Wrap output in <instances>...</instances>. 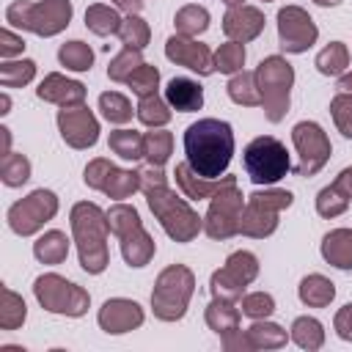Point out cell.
Segmentation results:
<instances>
[{
    "label": "cell",
    "mask_w": 352,
    "mask_h": 352,
    "mask_svg": "<svg viewBox=\"0 0 352 352\" xmlns=\"http://www.w3.org/2000/svg\"><path fill=\"white\" fill-rule=\"evenodd\" d=\"M258 278V258L250 250H234L220 270L212 272L209 289L214 297L242 300L245 289Z\"/></svg>",
    "instance_id": "obj_12"
},
{
    "label": "cell",
    "mask_w": 352,
    "mask_h": 352,
    "mask_svg": "<svg viewBox=\"0 0 352 352\" xmlns=\"http://www.w3.org/2000/svg\"><path fill=\"white\" fill-rule=\"evenodd\" d=\"M140 52H143V50L124 47V50H121V52L107 63V77H110L113 82H126V80L132 77V72H135L138 66H143V63H146Z\"/></svg>",
    "instance_id": "obj_44"
},
{
    "label": "cell",
    "mask_w": 352,
    "mask_h": 352,
    "mask_svg": "<svg viewBox=\"0 0 352 352\" xmlns=\"http://www.w3.org/2000/svg\"><path fill=\"white\" fill-rule=\"evenodd\" d=\"M289 338L300 346V349H308V352H316L324 346V324L314 316H297L289 327Z\"/></svg>",
    "instance_id": "obj_27"
},
{
    "label": "cell",
    "mask_w": 352,
    "mask_h": 352,
    "mask_svg": "<svg viewBox=\"0 0 352 352\" xmlns=\"http://www.w3.org/2000/svg\"><path fill=\"white\" fill-rule=\"evenodd\" d=\"M333 327H336V333H338L341 341H352V302H346V305H341L336 311Z\"/></svg>",
    "instance_id": "obj_52"
},
{
    "label": "cell",
    "mask_w": 352,
    "mask_h": 352,
    "mask_svg": "<svg viewBox=\"0 0 352 352\" xmlns=\"http://www.w3.org/2000/svg\"><path fill=\"white\" fill-rule=\"evenodd\" d=\"M292 143H294V148L300 154V162L294 168L297 176H316L327 165V160L333 154L330 138H327V132L316 121L294 124L292 126Z\"/></svg>",
    "instance_id": "obj_13"
},
{
    "label": "cell",
    "mask_w": 352,
    "mask_h": 352,
    "mask_svg": "<svg viewBox=\"0 0 352 352\" xmlns=\"http://www.w3.org/2000/svg\"><path fill=\"white\" fill-rule=\"evenodd\" d=\"M228 8H236V6H245V0H223Z\"/></svg>",
    "instance_id": "obj_60"
},
{
    "label": "cell",
    "mask_w": 352,
    "mask_h": 352,
    "mask_svg": "<svg viewBox=\"0 0 352 352\" xmlns=\"http://www.w3.org/2000/svg\"><path fill=\"white\" fill-rule=\"evenodd\" d=\"M209 22H212L209 11H206L204 6H198V3H187V6H182V8L176 11V16H173L176 33H179V36H190V38L201 36V33L209 28Z\"/></svg>",
    "instance_id": "obj_32"
},
{
    "label": "cell",
    "mask_w": 352,
    "mask_h": 352,
    "mask_svg": "<svg viewBox=\"0 0 352 352\" xmlns=\"http://www.w3.org/2000/svg\"><path fill=\"white\" fill-rule=\"evenodd\" d=\"M204 316H206L209 330H214L220 338H226V336H231V333L239 330V316H242V311H239L236 300H228V297H212V302L206 305Z\"/></svg>",
    "instance_id": "obj_21"
},
{
    "label": "cell",
    "mask_w": 352,
    "mask_h": 352,
    "mask_svg": "<svg viewBox=\"0 0 352 352\" xmlns=\"http://www.w3.org/2000/svg\"><path fill=\"white\" fill-rule=\"evenodd\" d=\"M187 165L206 179L226 176L234 157V129L220 118H198L184 129Z\"/></svg>",
    "instance_id": "obj_2"
},
{
    "label": "cell",
    "mask_w": 352,
    "mask_h": 352,
    "mask_svg": "<svg viewBox=\"0 0 352 352\" xmlns=\"http://www.w3.org/2000/svg\"><path fill=\"white\" fill-rule=\"evenodd\" d=\"M58 129L66 146L72 148H91L99 140V121L88 104H72L58 110Z\"/></svg>",
    "instance_id": "obj_15"
},
{
    "label": "cell",
    "mask_w": 352,
    "mask_h": 352,
    "mask_svg": "<svg viewBox=\"0 0 352 352\" xmlns=\"http://www.w3.org/2000/svg\"><path fill=\"white\" fill-rule=\"evenodd\" d=\"M36 96L50 102V104H58V107H72V104H82L85 102V85L52 72L38 82Z\"/></svg>",
    "instance_id": "obj_19"
},
{
    "label": "cell",
    "mask_w": 352,
    "mask_h": 352,
    "mask_svg": "<svg viewBox=\"0 0 352 352\" xmlns=\"http://www.w3.org/2000/svg\"><path fill=\"white\" fill-rule=\"evenodd\" d=\"M336 182H338V184L346 190V195L352 198V165H349V168H344V170L336 176Z\"/></svg>",
    "instance_id": "obj_55"
},
{
    "label": "cell",
    "mask_w": 352,
    "mask_h": 352,
    "mask_svg": "<svg viewBox=\"0 0 352 352\" xmlns=\"http://www.w3.org/2000/svg\"><path fill=\"white\" fill-rule=\"evenodd\" d=\"M113 6L121 8V11H126V14H140L143 0H113Z\"/></svg>",
    "instance_id": "obj_54"
},
{
    "label": "cell",
    "mask_w": 352,
    "mask_h": 352,
    "mask_svg": "<svg viewBox=\"0 0 352 352\" xmlns=\"http://www.w3.org/2000/svg\"><path fill=\"white\" fill-rule=\"evenodd\" d=\"M349 201L352 198L346 195V190L338 182H333V184H327L316 192V212H319V217L333 220V217H338L349 209Z\"/></svg>",
    "instance_id": "obj_34"
},
{
    "label": "cell",
    "mask_w": 352,
    "mask_h": 352,
    "mask_svg": "<svg viewBox=\"0 0 352 352\" xmlns=\"http://www.w3.org/2000/svg\"><path fill=\"white\" fill-rule=\"evenodd\" d=\"M242 165H245V173L250 176V182L258 187L261 184L270 187L292 170V160H289L286 146L272 135L253 138L242 151Z\"/></svg>",
    "instance_id": "obj_7"
},
{
    "label": "cell",
    "mask_w": 352,
    "mask_h": 352,
    "mask_svg": "<svg viewBox=\"0 0 352 352\" xmlns=\"http://www.w3.org/2000/svg\"><path fill=\"white\" fill-rule=\"evenodd\" d=\"M297 294H300V302L308 305V308H327L336 297V283L319 272L314 275H305L297 286Z\"/></svg>",
    "instance_id": "obj_25"
},
{
    "label": "cell",
    "mask_w": 352,
    "mask_h": 352,
    "mask_svg": "<svg viewBox=\"0 0 352 352\" xmlns=\"http://www.w3.org/2000/svg\"><path fill=\"white\" fill-rule=\"evenodd\" d=\"M242 209H245V195L239 192L236 182L220 187L209 198V209L204 214V231L209 239H231L239 234L242 223Z\"/></svg>",
    "instance_id": "obj_10"
},
{
    "label": "cell",
    "mask_w": 352,
    "mask_h": 352,
    "mask_svg": "<svg viewBox=\"0 0 352 352\" xmlns=\"http://www.w3.org/2000/svg\"><path fill=\"white\" fill-rule=\"evenodd\" d=\"M25 319H28V305H25V300H22L14 289L3 286V289H0V327H3V330H16V327L25 324Z\"/></svg>",
    "instance_id": "obj_35"
},
{
    "label": "cell",
    "mask_w": 352,
    "mask_h": 352,
    "mask_svg": "<svg viewBox=\"0 0 352 352\" xmlns=\"http://www.w3.org/2000/svg\"><path fill=\"white\" fill-rule=\"evenodd\" d=\"M239 311L250 319H270L275 314V297L267 294V292H250V294H242L239 300Z\"/></svg>",
    "instance_id": "obj_47"
},
{
    "label": "cell",
    "mask_w": 352,
    "mask_h": 352,
    "mask_svg": "<svg viewBox=\"0 0 352 352\" xmlns=\"http://www.w3.org/2000/svg\"><path fill=\"white\" fill-rule=\"evenodd\" d=\"M72 16H74L72 0H38V3L16 0L6 8V22L11 28L36 33L41 38H50V36H58L60 30H66Z\"/></svg>",
    "instance_id": "obj_5"
},
{
    "label": "cell",
    "mask_w": 352,
    "mask_h": 352,
    "mask_svg": "<svg viewBox=\"0 0 352 352\" xmlns=\"http://www.w3.org/2000/svg\"><path fill=\"white\" fill-rule=\"evenodd\" d=\"M110 168H113L110 160L96 157V160H91V162L85 165V170H82V182H85L91 190H102V184H104V179H107V173H110Z\"/></svg>",
    "instance_id": "obj_50"
},
{
    "label": "cell",
    "mask_w": 352,
    "mask_h": 352,
    "mask_svg": "<svg viewBox=\"0 0 352 352\" xmlns=\"http://www.w3.org/2000/svg\"><path fill=\"white\" fill-rule=\"evenodd\" d=\"M121 22H124L121 14L116 8H110V6H104V3H94V6L85 8V28L91 33H96V36H113V33H118Z\"/></svg>",
    "instance_id": "obj_33"
},
{
    "label": "cell",
    "mask_w": 352,
    "mask_h": 352,
    "mask_svg": "<svg viewBox=\"0 0 352 352\" xmlns=\"http://www.w3.org/2000/svg\"><path fill=\"white\" fill-rule=\"evenodd\" d=\"M314 66H316L319 74H324V77H338V74H344L346 66H349V50H346V44H344V41H330V44L316 55Z\"/></svg>",
    "instance_id": "obj_36"
},
{
    "label": "cell",
    "mask_w": 352,
    "mask_h": 352,
    "mask_svg": "<svg viewBox=\"0 0 352 352\" xmlns=\"http://www.w3.org/2000/svg\"><path fill=\"white\" fill-rule=\"evenodd\" d=\"M11 113V99H8V94H3L0 96V116H8Z\"/></svg>",
    "instance_id": "obj_58"
},
{
    "label": "cell",
    "mask_w": 352,
    "mask_h": 352,
    "mask_svg": "<svg viewBox=\"0 0 352 352\" xmlns=\"http://www.w3.org/2000/svg\"><path fill=\"white\" fill-rule=\"evenodd\" d=\"M33 256L41 264H63L69 256V236L63 231H44L36 242H33Z\"/></svg>",
    "instance_id": "obj_26"
},
{
    "label": "cell",
    "mask_w": 352,
    "mask_h": 352,
    "mask_svg": "<svg viewBox=\"0 0 352 352\" xmlns=\"http://www.w3.org/2000/svg\"><path fill=\"white\" fill-rule=\"evenodd\" d=\"M69 226H72V236L77 245V256H80V267L88 275H102L110 264V250H107V212H102L96 204L91 201H80L72 206L69 212Z\"/></svg>",
    "instance_id": "obj_3"
},
{
    "label": "cell",
    "mask_w": 352,
    "mask_h": 352,
    "mask_svg": "<svg viewBox=\"0 0 352 352\" xmlns=\"http://www.w3.org/2000/svg\"><path fill=\"white\" fill-rule=\"evenodd\" d=\"M118 242H121V256H124V261H126L129 267H135V270L146 267V264L154 258V253H157V242L151 239V234H148L143 226L135 228V231H129V234H124Z\"/></svg>",
    "instance_id": "obj_23"
},
{
    "label": "cell",
    "mask_w": 352,
    "mask_h": 352,
    "mask_svg": "<svg viewBox=\"0 0 352 352\" xmlns=\"http://www.w3.org/2000/svg\"><path fill=\"white\" fill-rule=\"evenodd\" d=\"M264 3H270V0H264Z\"/></svg>",
    "instance_id": "obj_61"
},
{
    "label": "cell",
    "mask_w": 352,
    "mask_h": 352,
    "mask_svg": "<svg viewBox=\"0 0 352 352\" xmlns=\"http://www.w3.org/2000/svg\"><path fill=\"white\" fill-rule=\"evenodd\" d=\"M126 85H129L132 94H138L140 99H143V96H151V94H157V88H160V69L151 66V63H143V66H138V69L132 72V77L126 80Z\"/></svg>",
    "instance_id": "obj_48"
},
{
    "label": "cell",
    "mask_w": 352,
    "mask_h": 352,
    "mask_svg": "<svg viewBox=\"0 0 352 352\" xmlns=\"http://www.w3.org/2000/svg\"><path fill=\"white\" fill-rule=\"evenodd\" d=\"M336 88H338L341 94H352V72H344V74H338V82H336Z\"/></svg>",
    "instance_id": "obj_56"
},
{
    "label": "cell",
    "mask_w": 352,
    "mask_h": 352,
    "mask_svg": "<svg viewBox=\"0 0 352 352\" xmlns=\"http://www.w3.org/2000/svg\"><path fill=\"white\" fill-rule=\"evenodd\" d=\"M322 258L336 270H352V228H333L322 239Z\"/></svg>",
    "instance_id": "obj_24"
},
{
    "label": "cell",
    "mask_w": 352,
    "mask_h": 352,
    "mask_svg": "<svg viewBox=\"0 0 352 352\" xmlns=\"http://www.w3.org/2000/svg\"><path fill=\"white\" fill-rule=\"evenodd\" d=\"M58 60H60V66H66L69 72H88V69L94 66V50H91V44H85V41H80V38H72V41L60 44Z\"/></svg>",
    "instance_id": "obj_38"
},
{
    "label": "cell",
    "mask_w": 352,
    "mask_h": 352,
    "mask_svg": "<svg viewBox=\"0 0 352 352\" xmlns=\"http://www.w3.org/2000/svg\"><path fill=\"white\" fill-rule=\"evenodd\" d=\"M245 333H248V341L253 349H280L289 341L286 330L270 319H253V324Z\"/></svg>",
    "instance_id": "obj_28"
},
{
    "label": "cell",
    "mask_w": 352,
    "mask_h": 352,
    "mask_svg": "<svg viewBox=\"0 0 352 352\" xmlns=\"http://www.w3.org/2000/svg\"><path fill=\"white\" fill-rule=\"evenodd\" d=\"M228 99L242 104V107H261V94L256 85V72H236L228 80Z\"/></svg>",
    "instance_id": "obj_30"
},
{
    "label": "cell",
    "mask_w": 352,
    "mask_h": 352,
    "mask_svg": "<svg viewBox=\"0 0 352 352\" xmlns=\"http://www.w3.org/2000/svg\"><path fill=\"white\" fill-rule=\"evenodd\" d=\"M294 204V195L289 190H256L245 198V209H242V223H239V234L250 236V239H264L270 234H275L278 228V214L283 209H289Z\"/></svg>",
    "instance_id": "obj_8"
},
{
    "label": "cell",
    "mask_w": 352,
    "mask_h": 352,
    "mask_svg": "<svg viewBox=\"0 0 352 352\" xmlns=\"http://www.w3.org/2000/svg\"><path fill=\"white\" fill-rule=\"evenodd\" d=\"M58 214V195L52 190H33L28 192L22 201L11 204L6 220H8V228L16 234V236H33L36 231L44 228V223H50L52 217Z\"/></svg>",
    "instance_id": "obj_11"
},
{
    "label": "cell",
    "mask_w": 352,
    "mask_h": 352,
    "mask_svg": "<svg viewBox=\"0 0 352 352\" xmlns=\"http://www.w3.org/2000/svg\"><path fill=\"white\" fill-rule=\"evenodd\" d=\"M0 179L6 187H22L30 179V160L25 154L8 151L6 157H0Z\"/></svg>",
    "instance_id": "obj_42"
},
{
    "label": "cell",
    "mask_w": 352,
    "mask_h": 352,
    "mask_svg": "<svg viewBox=\"0 0 352 352\" xmlns=\"http://www.w3.org/2000/svg\"><path fill=\"white\" fill-rule=\"evenodd\" d=\"M330 116L344 138H352V94H336L330 99Z\"/></svg>",
    "instance_id": "obj_49"
},
{
    "label": "cell",
    "mask_w": 352,
    "mask_h": 352,
    "mask_svg": "<svg viewBox=\"0 0 352 352\" xmlns=\"http://www.w3.org/2000/svg\"><path fill=\"white\" fill-rule=\"evenodd\" d=\"M256 85L261 94V107H264L267 121L280 124L292 104L294 66L280 55H270L256 66Z\"/></svg>",
    "instance_id": "obj_6"
},
{
    "label": "cell",
    "mask_w": 352,
    "mask_h": 352,
    "mask_svg": "<svg viewBox=\"0 0 352 352\" xmlns=\"http://www.w3.org/2000/svg\"><path fill=\"white\" fill-rule=\"evenodd\" d=\"M245 66V44L239 41H226L214 50V72L220 74H236Z\"/></svg>",
    "instance_id": "obj_45"
},
{
    "label": "cell",
    "mask_w": 352,
    "mask_h": 352,
    "mask_svg": "<svg viewBox=\"0 0 352 352\" xmlns=\"http://www.w3.org/2000/svg\"><path fill=\"white\" fill-rule=\"evenodd\" d=\"M173 176H176V187L184 192V198H187V201H204V198H212L220 187H226V184H234V182H236V176H220V179L198 176V173L187 165V160L176 165Z\"/></svg>",
    "instance_id": "obj_20"
},
{
    "label": "cell",
    "mask_w": 352,
    "mask_h": 352,
    "mask_svg": "<svg viewBox=\"0 0 352 352\" xmlns=\"http://www.w3.org/2000/svg\"><path fill=\"white\" fill-rule=\"evenodd\" d=\"M135 113H138V121L143 124V126H151V129H157V126H165L168 121H170V104H168V99H162L160 94H151V96H143L140 102H138V107H135Z\"/></svg>",
    "instance_id": "obj_37"
},
{
    "label": "cell",
    "mask_w": 352,
    "mask_h": 352,
    "mask_svg": "<svg viewBox=\"0 0 352 352\" xmlns=\"http://www.w3.org/2000/svg\"><path fill=\"white\" fill-rule=\"evenodd\" d=\"M99 110H102V116L110 124H126V121H132V104L118 91H104L99 96Z\"/></svg>",
    "instance_id": "obj_46"
},
{
    "label": "cell",
    "mask_w": 352,
    "mask_h": 352,
    "mask_svg": "<svg viewBox=\"0 0 352 352\" xmlns=\"http://www.w3.org/2000/svg\"><path fill=\"white\" fill-rule=\"evenodd\" d=\"M96 322L107 336H124V333L138 330L146 322V314L135 300L110 297V300L102 302V308L96 314Z\"/></svg>",
    "instance_id": "obj_17"
},
{
    "label": "cell",
    "mask_w": 352,
    "mask_h": 352,
    "mask_svg": "<svg viewBox=\"0 0 352 352\" xmlns=\"http://www.w3.org/2000/svg\"><path fill=\"white\" fill-rule=\"evenodd\" d=\"M319 38V28L311 14L300 6H283L278 11V41L283 52L300 55L308 52Z\"/></svg>",
    "instance_id": "obj_14"
},
{
    "label": "cell",
    "mask_w": 352,
    "mask_h": 352,
    "mask_svg": "<svg viewBox=\"0 0 352 352\" xmlns=\"http://www.w3.org/2000/svg\"><path fill=\"white\" fill-rule=\"evenodd\" d=\"M264 30V14L261 8L256 6H236V8H228L226 16H223V33L228 36V41H239V44H248L253 38H258Z\"/></svg>",
    "instance_id": "obj_18"
},
{
    "label": "cell",
    "mask_w": 352,
    "mask_h": 352,
    "mask_svg": "<svg viewBox=\"0 0 352 352\" xmlns=\"http://www.w3.org/2000/svg\"><path fill=\"white\" fill-rule=\"evenodd\" d=\"M140 190L146 195L151 214L160 220L162 231L173 242H182V245L192 242L204 231V217H198V212L187 204V198L176 195L168 187V176L162 173V168L148 165V170L140 173Z\"/></svg>",
    "instance_id": "obj_1"
},
{
    "label": "cell",
    "mask_w": 352,
    "mask_h": 352,
    "mask_svg": "<svg viewBox=\"0 0 352 352\" xmlns=\"http://www.w3.org/2000/svg\"><path fill=\"white\" fill-rule=\"evenodd\" d=\"M316 6H322V8H333V6H341V0H314Z\"/></svg>",
    "instance_id": "obj_59"
},
{
    "label": "cell",
    "mask_w": 352,
    "mask_h": 352,
    "mask_svg": "<svg viewBox=\"0 0 352 352\" xmlns=\"http://www.w3.org/2000/svg\"><path fill=\"white\" fill-rule=\"evenodd\" d=\"M220 341H223L226 352H250L253 349L250 341H248V333H242V330H236V333H231V336H226Z\"/></svg>",
    "instance_id": "obj_53"
},
{
    "label": "cell",
    "mask_w": 352,
    "mask_h": 352,
    "mask_svg": "<svg viewBox=\"0 0 352 352\" xmlns=\"http://www.w3.org/2000/svg\"><path fill=\"white\" fill-rule=\"evenodd\" d=\"M143 140H146V160H148V165L162 168L170 160V154H173V135L168 129L157 126V129L146 132Z\"/></svg>",
    "instance_id": "obj_39"
},
{
    "label": "cell",
    "mask_w": 352,
    "mask_h": 352,
    "mask_svg": "<svg viewBox=\"0 0 352 352\" xmlns=\"http://www.w3.org/2000/svg\"><path fill=\"white\" fill-rule=\"evenodd\" d=\"M165 58L170 63H176V66H184V69L201 74V77H209L214 72V52L206 44H201V41H195L190 36L173 33L165 41Z\"/></svg>",
    "instance_id": "obj_16"
},
{
    "label": "cell",
    "mask_w": 352,
    "mask_h": 352,
    "mask_svg": "<svg viewBox=\"0 0 352 352\" xmlns=\"http://www.w3.org/2000/svg\"><path fill=\"white\" fill-rule=\"evenodd\" d=\"M0 135H3V151H0V154L6 157V154L11 151V129H8V126H0Z\"/></svg>",
    "instance_id": "obj_57"
},
{
    "label": "cell",
    "mask_w": 352,
    "mask_h": 352,
    "mask_svg": "<svg viewBox=\"0 0 352 352\" xmlns=\"http://www.w3.org/2000/svg\"><path fill=\"white\" fill-rule=\"evenodd\" d=\"M138 190H140V170H124V168L113 165L99 192H104L113 201H124V198L135 195Z\"/></svg>",
    "instance_id": "obj_29"
},
{
    "label": "cell",
    "mask_w": 352,
    "mask_h": 352,
    "mask_svg": "<svg viewBox=\"0 0 352 352\" xmlns=\"http://www.w3.org/2000/svg\"><path fill=\"white\" fill-rule=\"evenodd\" d=\"M107 146H110L113 154H118L126 162H138V160L146 157V140L135 129H116V132H110Z\"/></svg>",
    "instance_id": "obj_31"
},
{
    "label": "cell",
    "mask_w": 352,
    "mask_h": 352,
    "mask_svg": "<svg viewBox=\"0 0 352 352\" xmlns=\"http://www.w3.org/2000/svg\"><path fill=\"white\" fill-rule=\"evenodd\" d=\"M116 36L121 38L124 47L146 50V47H148V38H151V28H148V22H146L140 14H126Z\"/></svg>",
    "instance_id": "obj_40"
},
{
    "label": "cell",
    "mask_w": 352,
    "mask_h": 352,
    "mask_svg": "<svg viewBox=\"0 0 352 352\" xmlns=\"http://www.w3.org/2000/svg\"><path fill=\"white\" fill-rule=\"evenodd\" d=\"M107 226H110V231L121 239L124 234H129V231L140 228V226H143V220H140V214H138V209H135V206H129V204L118 201V204H113V206L107 209Z\"/></svg>",
    "instance_id": "obj_43"
},
{
    "label": "cell",
    "mask_w": 352,
    "mask_h": 352,
    "mask_svg": "<svg viewBox=\"0 0 352 352\" xmlns=\"http://www.w3.org/2000/svg\"><path fill=\"white\" fill-rule=\"evenodd\" d=\"M33 77H36V60H30V58L0 63V85L3 88H22V85L33 82Z\"/></svg>",
    "instance_id": "obj_41"
},
{
    "label": "cell",
    "mask_w": 352,
    "mask_h": 352,
    "mask_svg": "<svg viewBox=\"0 0 352 352\" xmlns=\"http://www.w3.org/2000/svg\"><path fill=\"white\" fill-rule=\"evenodd\" d=\"M33 294H36V300H38V305H41L44 311L58 314V316L80 319V316H85L88 308H91V294H88L82 286L66 280V278L58 275V272H44V275H38L36 283H33Z\"/></svg>",
    "instance_id": "obj_9"
},
{
    "label": "cell",
    "mask_w": 352,
    "mask_h": 352,
    "mask_svg": "<svg viewBox=\"0 0 352 352\" xmlns=\"http://www.w3.org/2000/svg\"><path fill=\"white\" fill-rule=\"evenodd\" d=\"M195 294V275L184 264H168L151 289V311L160 322H179L184 319L190 300Z\"/></svg>",
    "instance_id": "obj_4"
},
{
    "label": "cell",
    "mask_w": 352,
    "mask_h": 352,
    "mask_svg": "<svg viewBox=\"0 0 352 352\" xmlns=\"http://www.w3.org/2000/svg\"><path fill=\"white\" fill-rule=\"evenodd\" d=\"M165 99L179 113H195L204 107V88L190 77H173L165 85Z\"/></svg>",
    "instance_id": "obj_22"
},
{
    "label": "cell",
    "mask_w": 352,
    "mask_h": 352,
    "mask_svg": "<svg viewBox=\"0 0 352 352\" xmlns=\"http://www.w3.org/2000/svg\"><path fill=\"white\" fill-rule=\"evenodd\" d=\"M22 52H25V38L16 36L11 28H3L0 30V58L3 60H11V58H16Z\"/></svg>",
    "instance_id": "obj_51"
}]
</instances>
